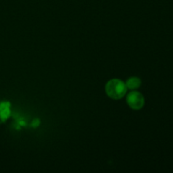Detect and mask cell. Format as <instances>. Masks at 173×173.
<instances>
[{"label": "cell", "mask_w": 173, "mask_h": 173, "mask_svg": "<svg viewBox=\"0 0 173 173\" xmlns=\"http://www.w3.org/2000/svg\"><path fill=\"white\" fill-rule=\"evenodd\" d=\"M127 91L126 84L120 79H113L110 80L106 85V92L112 99H120L123 97Z\"/></svg>", "instance_id": "cell-1"}, {"label": "cell", "mask_w": 173, "mask_h": 173, "mask_svg": "<svg viewBox=\"0 0 173 173\" xmlns=\"http://www.w3.org/2000/svg\"><path fill=\"white\" fill-rule=\"evenodd\" d=\"M127 101L129 103V106L134 110H139L140 108H142L145 104L144 96L138 91L130 92L127 97Z\"/></svg>", "instance_id": "cell-2"}, {"label": "cell", "mask_w": 173, "mask_h": 173, "mask_svg": "<svg viewBox=\"0 0 173 173\" xmlns=\"http://www.w3.org/2000/svg\"><path fill=\"white\" fill-rule=\"evenodd\" d=\"M10 116V103L9 101H3L0 103V120L5 122Z\"/></svg>", "instance_id": "cell-3"}, {"label": "cell", "mask_w": 173, "mask_h": 173, "mask_svg": "<svg viewBox=\"0 0 173 173\" xmlns=\"http://www.w3.org/2000/svg\"><path fill=\"white\" fill-rule=\"evenodd\" d=\"M141 84V80L137 77H132L128 79L127 83H126V86L129 88V89H136L139 88Z\"/></svg>", "instance_id": "cell-4"}, {"label": "cell", "mask_w": 173, "mask_h": 173, "mask_svg": "<svg viewBox=\"0 0 173 173\" xmlns=\"http://www.w3.org/2000/svg\"><path fill=\"white\" fill-rule=\"evenodd\" d=\"M39 123H40V122H39V120L38 119H35L33 121V123H32V126L33 127H37V126H39Z\"/></svg>", "instance_id": "cell-5"}]
</instances>
